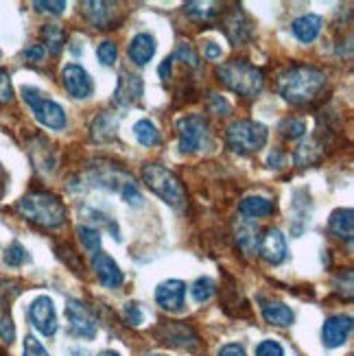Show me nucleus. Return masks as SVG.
I'll use <instances>...</instances> for the list:
<instances>
[{
  "label": "nucleus",
  "mask_w": 354,
  "mask_h": 356,
  "mask_svg": "<svg viewBox=\"0 0 354 356\" xmlns=\"http://www.w3.org/2000/svg\"><path fill=\"white\" fill-rule=\"evenodd\" d=\"M326 88V72L311 64H293L278 74L275 90L291 105H309Z\"/></svg>",
  "instance_id": "obj_1"
},
{
  "label": "nucleus",
  "mask_w": 354,
  "mask_h": 356,
  "mask_svg": "<svg viewBox=\"0 0 354 356\" xmlns=\"http://www.w3.org/2000/svg\"><path fill=\"white\" fill-rule=\"evenodd\" d=\"M15 210L26 221L35 223L44 229H59L66 223V208L59 201V197H55L53 193H44V191L29 193L15 204Z\"/></svg>",
  "instance_id": "obj_2"
},
{
  "label": "nucleus",
  "mask_w": 354,
  "mask_h": 356,
  "mask_svg": "<svg viewBox=\"0 0 354 356\" xmlns=\"http://www.w3.org/2000/svg\"><path fill=\"white\" fill-rule=\"evenodd\" d=\"M219 81L243 99L258 97L265 88V72L248 59H230L217 68Z\"/></svg>",
  "instance_id": "obj_3"
},
{
  "label": "nucleus",
  "mask_w": 354,
  "mask_h": 356,
  "mask_svg": "<svg viewBox=\"0 0 354 356\" xmlns=\"http://www.w3.org/2000/svg\"><path fill=\"white\" fill-rule=\"evenodd\" d=\"M143 181L151 188L153 195H158L164 204L171 208H184L186 206V188L182 179L168 171L162 164H145L143 166Z\"/></svg>",
  "instance_id": "obj_4"
},
{
  "label": "nucleus",
  "mask_w": 354,
  "mask_h": 356,
  "mask_svg": "<svg viewBox=\"0 0 354 356\" xmlns=\"http://www.w3.org/2000/svg\"><path fill=\"white\" fill-rule=\"evenodd\" d=\"M269 129L263 122L252 120V118H239L232 120L225 129V145L239 156H250V153H258L267 145Z\"/></svg>",
  "instance_id": "obj_5"
},
{
  "label": "nucleus",
  "mask_w": 354,
  "mask_h": 356,
  "mask_svg": "<svg viewBox=\"0 0 354 356\" xmlns=\"http://www.w3.org/2000/svg\"><path fill=\"white\" fill-rule=\"evenodd\" d=\"M20 95H22L24 103L31 107V112H33L35 120L42 127H49L53 131H59V129L66 127V122H68L66 110L57 101L49 99L44 92H40L33 86H22Z\"/></svg>",
  "instance_id": "obj_6"
},
{
  "label": "nucleus",
  "mask_w": 354,
  "mask_h": 356,
  "mask_svg": "<svg viewBox=\"0 0 354 356\" xmlns=\"http://www.w3.org/2000/svg\"><path fill=\"white\" fill-rule=\"evenodd\" d=\"M175 127L182 153H195L208 140V120L202 114H184Z\"/></svg>",
  "instance_id": "obj_7"
},
{
  "label": "nucleus",
  "mask_w": 354,
  "mask_h": 356,
  "mask_svg": "<svg viewBox=\"0 0 354 356\" xmlns=\"http://www.w3.org/2000/svg\"><path fill=\"white\" fill-rule=\"evenodd\" d=\"M221 26H223V33L227 35V40L232 42L234 46H245L254 35L250 15L243 11L241 5H234L232 9L223 11Z\"/></svg>",
  "instance_id": "obj_8"
},
{
  "label": "nucleus",
  "mask_w": 354,
  "mask_h": 356,
  "mask_svg": "<svg viewBox=\"0 0 354 356\" xmlns=\"http://www.w3.org/2000/svg\"><path fill=\"white\" fill-rule=\"evenodd\" d=\"M31 326H33L40 334L44 337H53L59 328L57 323V311H55V304L49 296H40L31 302L29 306V313H26Z\"/></svg>",
  "instance_id": "obj_9"
},
{
  "label": "nucleus",
  "mask_w": 354,
  "mask_h": 356,
  "mask_svg": "<svg viewBox=\"0 0 354 356\" xmlns=\"http://www.w3.org/2000/svg\"><path fill=\"white\" fill-rule=\"evenodd\" d=\"M156 337L162 343L182 348V350H197L199 348V334L193 326L184 321H166L156 330Z\"/></svg>",
  "instance_id": "obj_10"
},
{
  "label": "nucleus",
  "mask_w": 354,
  "mask_h": 356,
  "mask_svg": "<svg viewBox=\"0 0 354 356\" xmlns=\"http://www.w3.org/2000/svg\"><path fill=\"white\" fill-rule=\"evenodd\" d=\"M66 317H68V323H70V332L77 339H86V341H92V339L97 337L99 323H97L95 315H92L86 308V304H81L79 300H68Z\"/></svg>",
  "instance_id": "obj_11"
},
{
  "label": "nucleus",
  "mask_w": 354,
  "mask_h": 356,
  "mask_svg": "<svg viewBox=\"0 0 354 356\" xmlns=\"http://www.w3.org/2000/svg\"><path fill=\"white\" fill-rule=\"evenodd\" d=\"M258 256L263 258L267 265L275 267V265H282L289 256L287 250V238L278 227H267L263 234L258 236Z\"/></svg>",
  "instance_id": "obj_12"
},
{
  "label": "nucleus",
  "mask_w": 354,
  "mask_h": 356,
  "mask_svg": "<svg viewBox=\"0 0 354 356\" xmlns=\"http://www.w3.org/2000/svg\"><path fill=\"white\" fill-rule=\"evenodd\" d=\"M61 83H64L66 92L72 99H90L95 95V81L88 74L86 68H81L79 64H68L61 70Z\"/></svg>",
  "instance_id": "obj_13"
},
{
  "label": "nucleus",
  "mask_w": 354,
  "mask_h": 356,
  "mask_svg": "<svg viewBox=\"0 0 354 356\" xmlns=\"http://www.w3.org/2000/svg\"><path fill=\"white\" fill-rule=\"evenodd\" d=\"M92 271H95V275L99 277V282L110 289V291H116L122 286V282H125V275H122L120 267L116 265V260L112 256H107L105 252H95L92 254Z\"/></svg>",
  "instance_id": "obj_14"
},
{
  "label": "nucleus",
  "mask_w": 354,
  "mask_h": 356,
  "mask_svg": "<svg viewBox=\"0 0 354 356\" xmlns=\"http://www.w3.org/2000/svg\"><path fill=\"white\" fill-rule=\"evenodd\" d=\"M143 95H145V83L140 76L129 70H122L114 90V103L118 107H131L143 99Z\"/></svg>",
  "instance_id": "obj_15"
},
{
  "label": "nucleus",
  "mask_w": 354,
  "mask_h": 356,
  "mask_svg": "<svg viewBox=\"0 0 354 356\" xmlns=\"http://www.w3.org/2000/svg\"><path fill=\"white\" fill-rule=\"evenodd\" d=\"M156 302L168 313H182L186 306V284L182 280H164L156 289Z\"/></svg>",
  "instance_id": "obj_16"
},
{
  "label": "nucleus",
  "mask_w": 354,
  "mask_h": 356,
  "mask_svg": "<svg viewBox=\"0 0 354 356\" xmlns=\"http://www.w3.org/2000/svg\"><path fill=\"white\" fill-rule=\"evenodd\" d=\"M83 15L95 29L110 31V29H116V24H118V5L116 3H103V0L83 3Z\"/></svg>",
  "instance_id": "obj_17"
},
{
  "label": "nucleus",
  "mask_w": 354,
  "mask_h": 356,
  "mask_svg": "<svg viewBox=\"0 0 354 356\" xmlns=\"http://www.w3.org/2000/svg\"><path fill=\"white\" fill-rule=\"evenodd\" d=\"M350 334H352V317L350 315H332L324 321V326H321V341H324V346L330 350L341 348L348 341Z\"/></svg>",
  "instance_id": "obj_18"
},
{
  "label": "nucleus",
  "mask_w": 354,
  "mask_h": 356,
  "mask_svg": "<svg viewBox=\"0 0 354 356\" xmlns=\"http://www.w3.org/2000/svg\"><path fill=\"white\" fill-rule=\"evenodd\" d=\"M260 313H263L267 323L278 326V328H287L296 321V313L291 311V306H287L284 302H278V300L260 298Z\"/></svg>",
  "instance_id": "obj_19"
},
{
  "label": "nucleus",
  "mask_w": 354,
  "mask_h": 356,
  "mask_svg": "<svg viewBox=\"0 0 354 356\" xmlns=\"http://www.w3.org/2000/svg\"><path fill=\"white\" fill-rule=\"evenodd\" d=\"M156 38L151 33H138L131 38L129 46H127V55H129V61H134L136 66H147L149 61L156 55Z\"/></svg>",
  "instance_id": "obj_20"
},
{
  "label": "nucleus",
  "mask_w": 354,
  "mask_h": 356,
  "mask_svg": "<svg viewBox=\"0 0 354 356\" xmlns=\"http://www.w3.org/2000/svg\"><path fill=\"white\" fill-rule=\"evenodd\" d=\"M273 210H275V204L271 199L263 197V195H250L239 204V214L243 216L245 221L263 219V216L273 214Z\"/></svg>",
  "instance_id": "obj_21"
},
{
  "label": "nucleus",
  "mask_w": 354,
  "mask_h": 356,
  "mask_svg": "<svg viewBox=\"0 0 354 356\" xmlns=\"http://www.w3.org/2000/svg\"><path fill=\"white\" fill-rule=\"evenodd\" d=\"M321 26H324V20H321L317 13H304V15H300V18H296L293 22H291V31H293V35L302 44L315 42L317 35L321 33Z\"/></svg>",
  "instance_id": "obj_22"
},
{
  "label": "nucleus",
  "mask_w": 354,
  "mask_h": 356,
  "mask_svg": "<svg viewBox=\"0 0 354 356\" xmlns=\"http://www.w3.org/2000/svg\"><path fill=\"white\" fill-rule=\"evenodd\" d=\"M328 229L337 238L352 243V234H354V212H352V208H337L328 219Z\"/></svg>",
  "instance_id": "obj_23"
},
{
  "label": "nucleus",
  "mask_w": 354,
  "mask_h": 356,
  "mask_svg": "<svg viewBox=\"0 0 354 356\" xmlns=\"http://www.w3.org/2000/svg\"><path fill=\"white\" fill-rule=\"evenodd\" d=\"M116 129H118V118L110 112H103L92 120L90 138L95 143H107L116 136Z\"/></svg>",
  "instance_id": "obj_24"
},
{
  "label": "nucleus",
  "mask_w": 354,
  "mask_h": 356,
  "mask_svg": "<svg viewBox=\"0 0 354 356\" xmlns=\"http://www.w3.org/2000/svg\"><path fill=\"white\" fill-rule=\"evenodd\" d=\"M324 149H326V145H324V143H319L317 138H313V140L302 143V145L296 149V153H293V162H296L298 166H313V164H317L321 158H324Z\"/></svg>",
  "instance_id": "obj_25"
},
{
  "label": "nucleus",
  "mask_w": 354,
  "mask_h": 356,
  "mask_svg": "<svg viewBox=\"0 0 354 356\" xmlns=\"http://www.w3.org/2000/svg\"><path fill=\"white\" fill-rule=\"evenodd\" d=\"M40 35H42V46H44V51H49L51 55H59L61 51H64V42H66V33H64V29H61L59 24H44L42 31H40Z\"/></svg>",
  "instance_id": "obj_26"
},
{
  "label": "nucleus",
  "mask_w": 354,
  "mask_h": 356,
  "mask_svg": "<svg viewBox=\"0 0 354 356\" xmlns=\"http://www.w3.org/2000/svg\"><path fill=\"white\" fill-rule=\"evenodd\" d=\"M134 136H136V140L140 143L143 147H158L160 140H162L160 131L156 127V122H151L147 118L136 122V125H134Z\"/></svg>",
  "instance_id": "obj_27"
},
{
  "label": "nucleus",
  "mask_w": 354,
  "mask_h": 356,
  "mask_svg": "<svg viewBox=\"0 0 354 356\" xmlns=\"http://www.w3.org/2000/svg\"><path fill=\"white\" fill-rule=\"evenodd\" d=\"M184 11L197 22H210L217 18V15H221V5L219 3H186L184 5Z\"/></svg>",
  "instance_id": "obj_28"
},
{
  "label": "nucleus",
  "mask_w": 354,
  "mask_h": 356,
  "mask_svg": "<svg viewBox=\"0 0 354 356\" xmlns=\"http://www.w3.org/2000/svg\"><path fill=\"white\" fill-rule=\"evenodd\" d=\"M214 293H217V284H214L212 277L204 275V277H197L191 286V296L197 304H206Z\"/></svg>",
  "instance_id": "obj_29"
},
{
  "label": "nucleus",
  "mask_w": 354,
  "mask_h": 356,
  "mask_svg": "<svg viewBox=\"0 0 354 356\" xmlns=\"http://www.w3.org/2000/svg\"><path fill=\"white\" fill-rule=\"evenodd\" d=\"M280 136L287 138V140H300V138L306 136V122L302 118H296V116H289L280 122L278 127Z\"/></svg>",
  "instance_id": "obj_30"
},
{
  "label": "nucleus",
  "mask_w": 354,
  "mask_h": 356,
  "mask_svg": "<svg viewBox=\"0 0 354 356\" xmlns=\"http://www.w3.org/2000/svg\"><path fill=\"white\" fill-rule=\"evenodd\" d=\"M77 234H79V241L88 252H101V232L97 227L79 225L77 227Z\"/></svg>",
  "instance_id": "obj_31"
},
{
  "label": "nucleus",
  "mask_w": 354,
  "mask_h": 356,
  "mask_svg": "<svg viewBox=\"0 0 354 356\" xmlns=\"http://www.w3.org/2000/svg\"><path fill=\"white\" fill-rule=\"evenodd\" d=\"M236 238H239V243H241V247H243L245 252H256V247H258V232L252 225V221H245V225L239 227V236Z\"/></svg>",
  "instance_id": "obj_32"
},
{
  "label": "nucleus",
  "mask_w": 354,
  "mask_h": 356,
  "mask_svg": "<svg viewBox=\"0 0 354 356\" xmlns=\"http://www.w3.org/2000/svg\"><path fill=\"white\" fill-rule=\"evenodd\" d=\"M352 280H354V273H352V269H346V271H341L339 275L335 277L332 280V289H335V293L339 298H346V300H352Z\"/></svg>",
  "instance_id": "obj_33"
},
{
  "label": "nucleus",
  "mask_w": 354,
  "mask_h": 356,
  "mask_svg": "<svg viewBox=\"0 0 354 356\" xmlns=\"http://www.w3.org/2000/svg\"><path fill=\"white\" fill-rule=\"evenodd\" d=\"M97 59L101 61L103 66H114L116 59H118V46L112 40H105L97 46Z\"/></svg>",
  "instance_id": "obj_34"
},
{
  "label": "nucleus",
  "mask_w": 354,
  "mask_h": 356,
  "mask_svg": "<svg viewBox=\"0 0 354 356\" xmlns=\"http://www.w3.org/2000/svg\"><path fill=\"white\" fill-rule=\"evenodd\" d=\"M173 57L182 59L184 64L191 66V68H199V66H202V59H199V53L195 51V46H193L191 42H182V44L177 46V51H175Z\"/></svg>",
  "instance_id": "obj_35"
},
{
  "label": "nucleus",
  "mask_w": 354,
  "mask_h": 356,
  "mask_svg": "<svg viewBox=\"0 0 354 356\" xmlns=\"http://www.w3.org/2000/svg\"><path fill=\"white\" fill-rule=\"evenodd\" d=\"M26 260H29V254H26V250L22 247V243L13 241L7 247V252H5V262H7L9 267H22Z\"/></svg>",
  "instance_id": "obj_36"
},
{
  "label": "nucleus",
  "mask_w": 354,
  "mask_h": 356,
  "mask_svg": "<svg viewBox=\"0 0 354 356\" xmlns=\"http://www.w3.org/2000/svg\"><path fill=\"white\" fill-rule=\"evenodd\" d=\"M0 337H3L5 343H13V339H15L13 319L9 315V308L3 302H0Z\"/></svg>",
  "instance_id": "obj_37"
},
{
  "label": "nucleus",
  "mask_w": 354,
  "mask_h": 356,
  "mask_svg": "<svg viewBox=\"0 0 354 356\" xmlns=\"http://www.w3.org/2000/svg\"><path fill=\"white\" fill-rule=\"evenodd\" d=\"M122 319H125L129 326H143V321H145V313H143V308L140 304H136V302H127L125 306H122Z\"/></svg>",
  "instance_id": "obj_38"
},
{
  "label": "nucleus",
  "mask_w": 354,
  "mask_h": 356,
  "mask_svg": "<svg viewBox=\"0 0 354 356\" xmlns=\"http://www.w3.org/2000/svg\"><path fill=\"white\" fill-rule=\"evenodd\" d=\"M208 110L217 116H227L230 112H232V105L227 103L225 97L217 95V92H210L208 95Z\"/></svg>",
  "instance_id": "obj_39"
},
{
  "label": "nucleus",
  "mask_w": 354,
  "mask_h": 356,
  "mask_svg": "<svg viewBox=\"0 0 354 356\" xmlns=\"http://www.w3.org/2000/svg\"><path fill=\"white\" fill-rule=\"evenodd\" d=\"M120 197L125 199L129 206H134V208H143V206H145V197H143L140 191H138V186H136L134 181H129V184L122 186Z\"/></svg>",
  "instance_id": "obj_40"
},
{
  "label": "nucleus",
  "mask_w": 354,
  "mask_h": 356,
  "mask_svg": "<svg viewBox=\"0 0 354 356\" xmlns=\"http://www.w3.org/2000/svg\"><path fill=\"white\" fill-rule=\"evenodd\" d=\"M256 356H284V348L273 339H265L256 346Z\"/></svg>",
  "instance_id": "obj_41"
},
{
  "label": "nucleus",
  "mask_w": 354,
  "mask_h": 356,
  "mask_svg": "<svg viewBox=\"0 0 354 356\" xmlns=\"http://www.w3.org/2000/svg\"><path fill=\"white\" fill-rule=\"evenodd\" d=\"M13 99V83H11V76L5 68H0V105L9 103Z\"/></svg>",
  "instance_id": "obj_42"
},
{
  "label": "nucleus",
  "mask_w": 354,
  "mask_h": 356,
  "mask_svg": "<svg viewBox=\"0 0 354 356\" xmlns=\"http://www.w3.org/2000/svg\"><path fill=\"white\" fill-rule=\"evenodd\" d=\"M33 7L38 9V11H44V13H53V15H59V13H64L66 11V3L64 0H57V3H46V0H35L33 3Z\"/></svg>",
  "instance_id": "obj_43"
},
{
  "label": "nucleus",
  "mask_w": 354,
  "mask_h": 356,
  "mask_svg": "<svg viewBox=\"0 0 354 356\" xmlns=\"http://www.w3.org/2000/svg\"><path fill=\"white\" fill-rule=\"evenodd\" d=\"M24 356H51V354L46 352V348L38 341L35 337L26 334V339H24Z\"/></svg>",
  "instance_id": "obj_44"
},
{
  "label": "nucleus",
  "mask_w": 354,
  "mask_h": 356,
  "mask_svg": "<svg viewBox=\"0 0 354 356\" xmlns=\"http://www.w3.org/2000/svg\"><path fill=\"white\" fill-rule=\"evenodd\" d=\"M22 55H24L26 61H31V64H38V61L44 59L46 51H44L42 44H31V46H26V49L22 51Z\"/></svg>",
  "instance_id": "obj_45"
},
{
  "label": "nucleus",
  "mask_w": 354,
  "mask_h": 356,
  "mask_svg": "<svg viewBox=\"0 0 354 356\" xmlns=\"http://www.w3.org/2000/svg\"><path fill=\"white\" fill-rule=\"evenodd\" d=\"M221 55H223V51H221V46L217 42H206L204 44V57L208 61H217V59H221Z\"/></svg>",
  "instance_id": "obj_46"
},
{
  "label": "nucleus",
  "mask_w": 354,
  "mask_h": 356,
  "mask_svg": "<svg viewBox=\"0 0 354 356\" xmlns=\"http://www.w3.org/2000/svg\"><path fill=\"white\" fill-rule=\"evenodd\" d=\"M217 356H248V354H245V348L241 343H227L219 350Z\"/></svg>",
  "instance_id": "obj_47"
},
{
  "label": "nucleus",
  "mask_w": 354,
  "mask_h": 356,
  "mask_svg": "<svg viewBox=\"0 0 354 356\" xmlns=\"http://www.w3.org/2000/svg\"><path fill=\"white\" fill-rule=\"evenodd\" d=\"M267 164H269L271 168H282V164H284V153H282L280 149H273V151L269 153V158H267Z\"/></svg>",
  "instance_id": "obj_48"
},
{
  "label": "nucleus",
  "mask_w": 354,
  "mask_h": 356,
  "mask_svg": "<svg viewBox=\"0 0 354 356\" xmlns=\"http://www.w3.org/2000/svg\"><path fill=\"white\" fill-rule=\"evenodd\" d=\"M171 70H173V57H166L162 64H160V79L162 81H168V76H171Z\"/></svg>",
  "instance_id": "obj_49"
},
{
  "label": "nucleus",
  "mask_w": 354,
  "mask_h": 356,
  "mask_svg": "<svg viewBox=\"0 0 354 356\" xmlns=\"http://www.w3.org/2000/svg\"><path fill=\"white\" fill-rule=\"evenodd\" d=\"M97 356H120L118 352H114V350H105V352H99Z\"/></svg>",
  "instance_id": "obj_50"
},
{
  "label": "nucleus",
  "mask_w": 354,
  "mask_h": 356,
  "mask_svg": "<svg viewBox=\"0 0 354 356\" xmlns=\"http://www.w3.org/2000/svg\"><path fill=\"white\" fill-rule=\"evenodd\" d=\"M147 356H162V354H147Z\"/></svg>",
  "instance_id": "obj_51"
}]
</instances>
